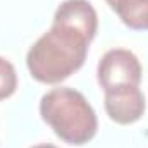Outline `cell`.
I'll return each mask as SVG.
<instances>
[{
	"label": "cell",
	"mask_w": 148,
	"mask_h": 148,
	"mask_svg": "<svg viewBox=\"0 0 148 148\" xmlns=\"http://www.w3.org/2000/svg\"><path fill=\"white\" fill-rule=\"evenodd\" d=\"M98 84L103 91L124 86H140L141 64L138 57L124 48L109 50L98 62Z\"/></svg>",
	"instance_id": "cell-3"
},
{
	"label": "cell",
	"mask_w": 148,
	"mask_h": 148,
	"mask_svg": "<svg viewBox=\"0 0 148 148\" xmlns=\"http://www.w3.org/2000/svg\"><path fill=\"white\" fill-rule=\"evenodd\" d=\"M119 19L136 31H148V0H105Z\"/></svg>",
	"instance_id": "cell-6"
},
{
	"label": "cell",
	"mask_w": 148,
	"mask_h": 148,
	"mask_svg": "<svg viewBox=\"0 0 148 148\" xmlns=\"http://www.w3.org/2000/svg\"><path fill=\"white\" fill-rule=\"evenodd\" d=\"M40 115L53 133L69 145H86L98 129V119L83 93L73 88H53L40 100Z\"/></svg>",
	"instance_id": "cell-2"
},
{
	"label": "cell",
	"mask_w": 148,
	"mask_h": 148,
	"mask_svg": "<svg viewBox=\"0 0 148 148\" xmlns=\"http://www.w3.org/2000/svg\"><path fill=\"white\" fill-rule=\"evenodd\" d=\"M103 105L107 115L121 126H127L140 121L147 109L145 97L138 86H124L105 91Z\"/></svg>",
	"instance_id": "cell-4"
},
{
	"label": "cell",
	"mask_w": 148,
	"mask_h": 148,
	"mask_svg": "<svg viewBox=\"0 0 148 148\" xmlns=\"http://www.w3.org/2000/svg\"><path fill=\"white\" fill-rule=\"evenodd\" d=\"M16 88H17V74L14 66L7 59L0 57V100L12 97Z\"/></svg>",
	"instance_id": "cell-7"
},
{
	"label": "cell",
	"mask_w": 148,
	"mask_h": 148,
	"mask_svg": "<svg viewBox=\"0 0 148 148\" xmlns=\"http://www.w3.org/2000/svg\"><path fill=\"white\" fill-rule=\"evenodd\" d=\"M31 148H57V147H53L50 143H41V145H35V147H31Z\"/></svg>",
	"instance_id": "cell-8"
},
{
	"label": "cell",
	"mask_w": 148,
	"mask_h": 148,
	"mask_svg": "<svg viewBox=\"0 0 148 148\" xmlns=\"http://www.w3.org/2000/svg\"><path fill=\"white\" fill-rule=\"evenodd\" d=\"M90 40L71 28L52 24L26 55L29 74L43 84H57L79 71L86 60Z\"/></svg>",
	"instance_id": "cell-1"
},
{
	"label": "cell",
	"mask_w": 148,
	"mask_h": 148,
	"mask_svg": "<svg viewBox=\"0 0 148 148\" xmlns=\"http://www.w3.org/2000/svg\"><path fill=\"white\" fill-rule=\"evenodd\" d=\"M53 24L71 28L91 41L98 29V16L88 0H64L55 10Z\"/></svg>",
	"instance_id": "cell-5"
}]
</instances>
